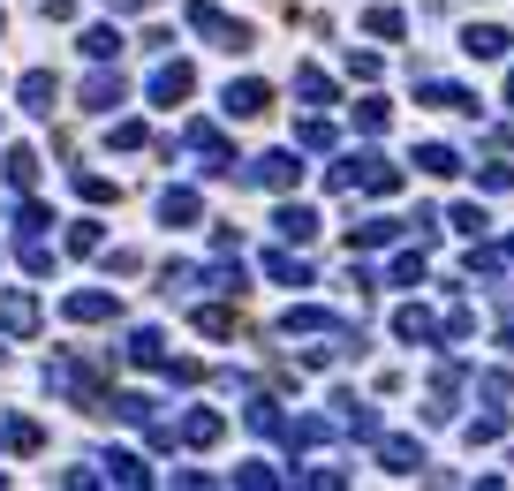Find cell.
<instances>
[{
    "label": "cell",
    "instance_id": "e575fe53",
    "mask_svg": "<svg viewBox=\"0 0 514 491\" xmlns=\"http://www.w3.org/2000/svg\"><path fill=\"white\" fill-rule=\"evenodd\" d=\"M114 152H144V121H114Z\"/></svg>",
    "mask_w": 514,
    "mask_h": 491
},
{
    "label": "cell",
    "instance_id": "4fadbf2b",
    "mask_svg": "<svg viewBox=\"0 0 514 491\" xmlns=\"http://www.w3.org/2000/svg\"><path fill=\"white\" fill-rule=\"evenodd\" d=\"M69 318H76V325H106V318H114V295H106V288L69 295Z\"/></svg>",
    "mask_w": 514,
    "mask_h": 491
},
{
    "label": "cell",
    "instance_id": "5b68a950",
    "mask_svg": "<svg viewBox=\"0 0 514 491\" xmlns=\"http://www.w3.org/2000/svg\"><path fill=\"white\" fill-rule=\"evenodd\" d=\"M189 152L205 159V174L235 167V152H227V136H220V129H205V121H189Z\"/></svg>",
    "mask_w": 514,
    "mask_h": 491
},
{
    "label": "cell",
    "instance_id": "83f0119b",
    "mask_svg": "<svg viewBox=\"0 0 514 491\" xmlns=\"http://www.w3.org/2000/svg\"><path fill=\"white\" fill-rule=\"evenodd\" d=\"M8 182L31 189V182H38V152H23V144H16V152H8Z\"/></svg>",
    "mask_w": 514,
    "mask_h": 491
},
{
    "label": "cell",
    "instance_id": "d590c367",
    "mask_svg": "<svg viewBox=\"0 0 514 491\" xmlns=\"http://www.w3.org/2000/svg\"><path fill=\"white\" fill-rule=\"evenodd\" d=\"M454 235H484V212H477V204H454Z\"/></svg>",
    "mask_w": 514,
    "mask_h": 491
},
{
    "label": "cell",
    "instance_id": "d4e9b609",
    "mask_svg": "<svg viewBox=\"0 0 514 491\" xmlns=\"http://www.w3.org/2000/svg\"><path fill=\"white\" fill-rule=\"evenodd\" d=\"M38 439H46V431H38L31 416H8V446H16V454H38Z\"/></svg>",
    "mask_w": 514,
    "mask_h": 491
},
{
    "label": "cell",
    "instance_id": "e0dca14e",
    "mask_svg": "<svg viewBox=\"0 0 514 491\" xmlns=\"http://www.w3.org/2000/svg\"><path fill=\"white\" fill-rule=\"evenodd\" d=\"M23 106H31V114H53V91H61V84H53V76H46V68H31V76H23Z\"/></svg>",
    "mask_w": 514,
    "mask_h": 491
},
{
    "label": "cell",
    "instance_id": "6da1fadb",
    "mask_svg": "<svg viewBox=\"0 0 514 491\" xmlns=\"http://www.w3.org/2000/svg\"><path fill=\"white\" fill-rule=\"evenodd\" d=\"M189 31H197V38H212V46H227V53H250V46H257V31H250V23L220 16L212 0H189Z\"/></svg>",
    "mask_w": 514,
    "mask_h": 491
},
{
    "label": "cell",
    "instance_id": "1f68e13d",
    "mask_svg": "<svg viewBox=\"0 0 514 491\" xmlns=\"http://www.w3.org/2000/svg\"><path fill=\"white\" fill-rule=\"evenodd\" d=\"M99 242H106V235H99V220H76V227H69V250H76V257H91Z\"/></svg>",
    "mask_w": 514,
    "mask_h": 491
},
{
    "label": "cell",
    "instance_id": "277c9868",
    "mask_svg": "<svg viewBox=\"0 0 514 491\" xmlns=\"http://www.w3.org/2000/svg\"><path fill=\"white\" fill-rule=\"evenodd\" d=\"M265 106H273V84H257V76H242V84H227V114H235V121H257V114H265Z\"/></svg>",
    "mask_w": 514,
    "mask_h": 491
},
{
    "label": "cell",
    "instance_id": "8d00e7d4",
    "mask_svg": "<svg viewBox=\"0 0 514 491\" xmlns=\"http://www.w3.org/2000/svg\"><path fill=\"white\" fill-rule=\"evenodd\" d=\"M348 76H363V84H371V76H378V53L356 46V53H348Z\"/></svg>",
    "mask_w": 514,
    "mask_h": 491
},
{
    "label": "cell",
    "instance_id": "7402d4cb",
    "mask_svg": "<svg viewBox=\"0 0 514 491\" xmlns=\"http://www.w3.org/2000/svg\"><path fill=\"white\" fill-rule=\"evenodd\" d=\"M220 431H227L220 416H212V408H197V416H189V424H182V439H189V446H212V439H220Z\"/></svg>",
    "mask_w": 514,
    "mask_h": 491
},
{
    "label": "cell",
    "instance_id": "484cf974",
    "mask_svg": "<svg viewBox=\"0 0 514 491\" xmlns=\"http://www.w3.org/2000/svg\"><path fill=\"white\" fill-rule=\"evenodd\" d=\"M99 469L114 476V484H144V461H137V454H106Z\"/></svg>",
    "mask_w": 514,
    "mask_h": 491
},
{
    "label": "cell",
    "instance_id": "7a4b0ae2",
    "mask_svg": "<svg viewBox=\"0 0 514 491\" xmlns=\"http://www.w3.org/2000/svg\"><path fill=\"white\" fill-rule=\"evenodd\" d=\"M326 189H401V174L386 167V159H371V152H356V159H341V167L326 174Z\"/></svg>",
    "mask_w": 514,
    "mask_h": 491
},
{
    "label": "cell",
    "instance_id": "4316f807",
    "mask_svg": "<svg viewBox=\"0 0 514 491\" xmlns=\"http://www.w3.org/2000/svg\"><path fill=\"white\" fill-rule=\"evenodd\" d=\"M386 114H394L386 99H356V129H363V136H378V129H386Z\"/></svg>",
    "mask_w": 514,
    "mask_h": 491
},
{
    "label": "cell",
    "instance_id": "8992f818",
    "mask_svg": "<svg viewBox=\"0 0 514 491\" xmlns=\"http://www.w3.org/2000/svg\"><path fill=\"white\" fill-rule=\"evenodd\" d=\"M416 99L439 106V114H477V99H469L462 84H439V76H424V84H416Z\"/></svg>",
    "mask_w": 514,
    "mask_h": 491
},
{
    "label": "cell",
    "instance_id": "f35d334b",
    "mask_svg": "<svg viewBox=\"0 0 514 491\" xmlns=\"http://www.w3.org/2000/svg\"><path fill=\"white\" fill-rule=\"evenodd\" d=\"M114 8H152V0H114Z\"/></svg>",
    "mask_w": 514,
    "mask_h": 491
},
{
    "label": "cell",
    "instance_id": "f546056e",
    "mask_svg": "<svg viewBox=\"0 0 514 491\" xmlns=\"http://www.w3.org/2000/svg\"><path fill=\"white\" fill-rule=\"evenodd\" d=\"M16 257H23V272H53V250H46L38 235H23V242H16Z\"/></svg>",
    "mask_w": 514,
    "mask_h": 491
},
{
    "label": "cell",
    "instance_id": "603a6c76",
    "mask_svg": "<svg viewBox=\"0 0 514 491\" xmlns=\"http://www.w3.org/2000/svg\"><path fill=\"white\" fill-rule=\"evenodd\" d=\"M363 31H371V38H401V31H409V16H401V8H371Z\"/></svg>",
    "mask_w": 514,
    "mask_h": 491
},
{
    "label": "cell",
    "instance_id": "9c48e42d",
    "mask_svg": "<svg viewBox=\"0 0 514 491\" xmlns=\"http://www.w3.org/2000/svg\"><path fill=\"white\" fill-rule=\"evenodd\" d=\"M189 84H197V76H189V61H167L152 76V106H174V99H189Z\"/></svg>",
    "mask_w": 514,
    "mask_h": 491
},
{
    "label": "cell",
    "instance_id": "7c38bea8",
    "mask_svg": "<svg viewBox=\"0 0 514 491\" xmlns=\"http://www.w3.org/2000/svg\"><path fill=\"white\" fill-rule=\"evenodd\" d=\"M416 167H424L431 182H454V174H462V152H446V144H416Z\"/></svg>",
    "mask_w": 514,
    "mask_h": 491
},
{
    "label": "cell",
    "instance_id": "30bf717a",
    "mask_svg": "<svg viewBox=\"0 0 514 491\" xmlns=\"http://www.w3.org/2000/svg\"><path fill=\"white\" fill-rule=\"evenodd\" d=\"M378 469H394V476L424 469V446H416V439H378Z\"/></svg>",
    "mask_w": 514,
    "mask_h": 491
},
{
    "label": "cell",
    "instance_id": "d6986e66",
    "mask_svg": "<svg viewBox=\"0 0 514 491\" xmlns=\"http://www.w3.org/2000/svg\"><path fill=\"white\" fill-rule=\"evenodd\" d=\"M280 235H288V242H310V235H318V212H303V204H280Z\"/></svg>",
    "mask_w": 514,
    "mask_h": 491
},
{
    "label": "cell",
    "instance_id": "2e32d148",
    "mask_svg": "<svg viewBox=\"0 0 514 491\" xmlns=\"http://www.w3.org/2000/svg\"><path fill=\"white\" fill-rule=\"evenodd\" d=\"M265 272H273L280 288H310V265H303V257H288V250H265Z\"/></svg>",
    "mask_w": 514,
    "mask_h": 491
},
{
    "label": "cell",
    "instance_id": "ba28073f",
    "mask_svg": "<svg viewBox=\"0 0 514 491\" xmlns=\"http://www.w3.org/2000/svg\"><path fill=\"white\" fill-rule=\"evenodd\" d=\"M462 46L477 53V61H507V46H514V38L499 31V23H469V31H462Z\"/></svg>",
    "mask_w": 514,
    "mask_h": 491
},
{
    "label": "cell",
    "instance_id": "d6a6232c",
    "mask_svg": "<svg viewBox=\"0 0 514 491\" xmlns=\"http://www.w3.org/2000/svg\"><path fill=\"white\" fill-rule=\"evenodd\" d=\"M76 197H91V204H114V182H106V174H76Z\"/></svg>",
    "mask_w": 514,
    "mask_h": 491
},
{
    "label": "cell",
    "instance_id": "52a82bcc",
    "mask_svg": "<svg viewBox=\"0 0 514 491\" xmlns=\"http://www.w3.org/2000/svg\"><path fill=\"white\" fill-rule=\"evenodd\" d=\"M121 356L137 363V371H167V340H159L152 325H137V333H129V348H121Z\"/></svg>",
    "mask_w": 514,
    "mask_h": 491
},
{
    "label": "cell",
    "instance_id": "5bb4252c",
    "mask_svg": "<svg viewBox=\"0 0 514 491\" xmlns=\"http://www.w3.org/2000/svg\"><path fill=\"white\" fill-rule=\"evenodd\" d=\"M295 99H310V106H333V76H326L318 61H310V68H295Z\"/></svg>",
    "mask_w": 514,
    "mask_h": 491
},
{
    "label": "cell",
    "instance_id": "8fae6325",
    "mask_svg": "<svg viewBox=\"0 0 514 491\" xmlns=\"http://www.w3.org/2000/svg\"><path fill=\"white\" fill-rule=\"evenodd\" d=\"M197 212H205V197H197V189H167V197H159V220H167V227H189Z\"/></svg>",
    "mask_w": 514,
    "mask_h": 491
},
{
    "label": "cell",
    "instance_id": "ffe728a7",
    "mask_svg": "<svg viewBox=\"0 0 514 491\" xmlns=\"http://www.w3.org/2000/svg\"><path fill=\"white\" fill-rule=\"evenodd\" d=\"M280 333H333V318H326L318 303H295L288 318H280Z\"/></svg>",
    "mask_w": 514,
    "mask_h": 491
},
{
    "label": "cell",
    "instance_id": "ac0fdd59",
    "mask_svg": "<svg viewBox=\"0 0 514 491\" xmlns=\"http://www.w3.org/2000/svg\"><path fill=\"white\" fill-rule=\"evenodd\" d=\"M84 106H91V114H106V106H121V76H114V68H99V76H91V84H84Z\"/></svg>",
    "mask_w": 514,
    "mask_h": 491
},
{
    "label": "cell",
    "instance_id": "74e56055",
    "mask_svg": "<svg viewBox=\"0 0 514 491\" xmlns=\"http://www.w3.org/2000/svg\"><path fill=\"white\" fill-rule=\"evenodd\" d=\"M394 280H401V288H416V280H424V257H416V250L394 257Z\"/></svg>",
    "mask_w": 514,
    "mask_h": 491
},
{
    "label": "cell",
    "instance_id": "44dd1931",
    "mask_svg": "<svg viewBox=\"0 0 514 491\" xmlns=\"http://www.w3.org/2000/svg\"><path fill=\"white\" fill-rule=\"evenodd\" d=\"M394 333H401V340H439V318H431V310H401Z\"/></svg>",
    "mask_w": 514,
    "mask_h": 491
},
{
    "label": "cell",
    "instance_id": "ab89813d",
    "mask_svg": "<svg viewBox=\"0 0 514 491\" xmlns=\"http://www.w3.org/2000/svg\"><path fill=\"white\" fill-rule=\"evenodd\" d=\"M507 99H514V76H507Z\"/></svg>",
    "mask_w": 514,
    "mask_h": 491
},
{
    "label": "cell",
    "instance_id": "cb8c5ba5",
    "mask_svg": "<svg viewBox=\"0 0 514 491\" xmlns=\"http://www.w3.org/2000/svg\"><path fill=\"white\" fill-rule=\"evenodd\" d=\"M295 136H303V152H333V144H341V129H333V121H303Z\"/></svg>",
    "mask_w": 514,
    "mask_h": 491
},
{
    "label": "cell",
    "instance_id": "836d02e7",
    "mask_svg": "<svg viewBox=\"0 0 514 491\" xmlns=\"http://www.w3.org/2000/svg\"><path fill=\"white\" fill-rule=\"evenodd\" d=\"M499 431H507V408H492V416H477V424H469V439H477V446H492Z\"/></svg>",
    "mask_w": 514,
    "mask_h": 491
},
{
    "label": "cell",
    "instance_id": "3957f363",
    "mask_svg": "<svg viewBox=\"0 0 514 491\" xmlns=\"http://www.w3.org/2000/svg\"><path fill=\"white\" fill-rule=\"evenodd\" d=\"M242 182H250V189H280V197H288V189L303 182V159H295V152H265V159L242 167Z\"/></svg>",
    "mask_w": 514,
    "mask_h": 491
},
{
    "label": "cell",
    "instance_id": "60d3db41",
    "mask_svg": "<svg viewBox=\"0 0 514 491\" xmlns=\"http://www.w3.org/2000/svg\"><path fill=\"white\" fill-rule=\"evenodd\" d=\"M507 348H514V325H507Z\"/></svg>",
    "mask_w": 514,
    "mask_h": 491
},
{
    "label": "cell",
    "instance_id": "f1b7e54d",
    "mask_svg": "<svg viewBox=\"0 0 514 491\" xmlns=\"http://www.w3.org/2000/svg\"><path fill=\"white\" fill-rule=\"evenodd\" d=\"M84 53H91V61H114V53H121V31H106V23H99V31H84Z\"/></svg>",
    "mask_w": 514,
    "mask_h": 491
},
{
    "label": "cell",
    "instance_id": "4dcf8cb0",
    "mask_svg": "<svg viewBox=\"0 0 514 491\" xmlns=\"http://www.w3.org/2000/svg\"><path fill=\"white\" fill-rule=\"evenodd\" d=\"M477 386H484V401H492V408H507V401H514V378H507V371H484Z\"/></svg>",
    "mask_w": 514,
    "mask_h": 491
},
{
    "label": "cell",
    "instance_id": "9a60e30c",
    "mask_svg": "<svg viewBox=\"0 0 514 491\" xmlns=\"http://www.w3.org/2000/svg\"><path fill=\"white\" fill-rule=\"evenodd\" d=\"M0 325L8 333H38V303L31 295H0Z\"/></svg>",
    "mask_w": 514,
    "mask_h": 491
}]
</instances>
